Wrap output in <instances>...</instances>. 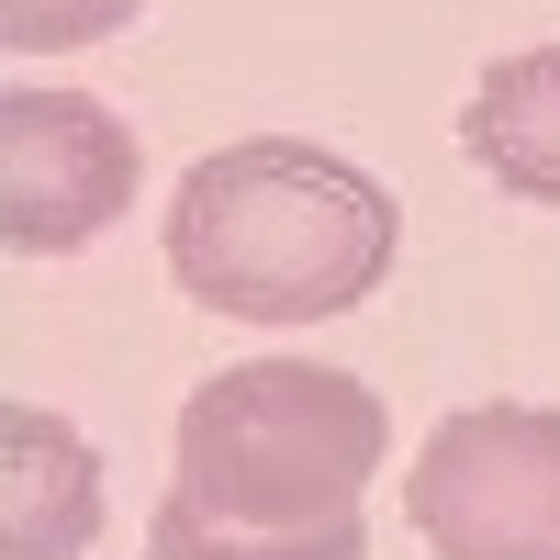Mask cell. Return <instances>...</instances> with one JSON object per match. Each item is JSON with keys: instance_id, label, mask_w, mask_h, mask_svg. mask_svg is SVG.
Segmentation results:
<instances>
[{"instance_id": "6da1fadb", "label": "cell", "mask_w": 560, "mask_h": 560, "mask_svg": "<svg viewBox=\"0 0 560 560\" xmlns=\"http://www.w3.org/2000/svg\"><path fill=\"white\" fill-rule=\"evenodd\" d=\"M393 247H404V202L337 147H303V135L213 147L168 191V280L236 325L359 314L393 280Z\"/></svg>"}, {"instance_id": "7a4b0ae2", "label": "cell", "mask_w": 560, "mask_h": 560, "mask_svg": "<svg viewBox=\"0 0 560 560\" xmlns=\"http://www.w3.org/2000/svg\"><path fill=\"white\" fill-rule=\"evenodd\" d=\"M382 459H393L382 393L325 359H247V370H213L179 404V493L258 538L359 516Z\"/></svg>"}, {"instance_id": "3957f363", "label": "cell", "mask_w": 560, "mask_h": 560, "mask_svg": "<svg viewBox=\"0 0 560 560\" xmlns=\"http://www.w3.org/2000/svg\"><path fill=\"white\" fill-rule=\"evenodd\" d=\"M404 516L438 560H560V404H459L415 448Z\"/></svg>"}, {"instance_id": "277c9868", "label": "cell", "mask_w": 560, "mask_h": 560, "mask_svg": "<svg viewBox=\"0 0 560 560\" xmlns=\"http://www.w3.org/2000/svg\"><path fill=\"white\" fill-rule=\"evenodd\" d=\"M135 213V124L90 90H0V247L79 258Z\"/></svg>"}, {"instance_id": "5b68a950", "label": "cell", "mask_w": 560, "mask_h": 560, "mask_svg": "<svg viewBox=\"0 0 560 560\" xmlns=\"http://www.w3.org/2000/svg\"><path fill=\"white\" fill-rule=\"evenodd\" d=\"M102 538V459L68 415H0V560H90Z\"/></svg>"}, {"instance_id": "8992f818", "label": "cell", "mask_w": 560, "mask_h": 560, "mask_svg": "<svg viewBox=\"0 0 560 560\" xmlns=\"http://www.w3.org/2000/svg\"><path fill=\"white\" fill-rule=\"evenodd\" d=\"M459 147L493 191L549 202L560 213V45H516L471 79V113H459Z\"/></svg>"}, {"instance_id": "52a82bcc", "label": "cell", "mask_w": 560, "mask_h": 560, "mask_svg": "<svg viewBox=\"0 0 560 560\" xmlns=\"http://www.w3.org/2000/svg\"><path fill=\"white\" fill-rule=\"evenodd\" d=\"M147 560H370V527H359V516H337V527H303V538H258V527L202 516V504L168 482L158 527H147Z\"/></svg>"}, {"instance_id": "ba28073f", "label": "cell", "mask_w": 560, "mask_h": 560, "mask_svg": "<svg viewBox=\"0 0 560 560\" xmlns=\"http://www.w3.org/2000/svg\"><path fill=\"white\" fill-rule=\"evenodd\" d=\"M147 0H0V45L12 57H79V45L124 34Z\"/></svg>"}]
</instances>
